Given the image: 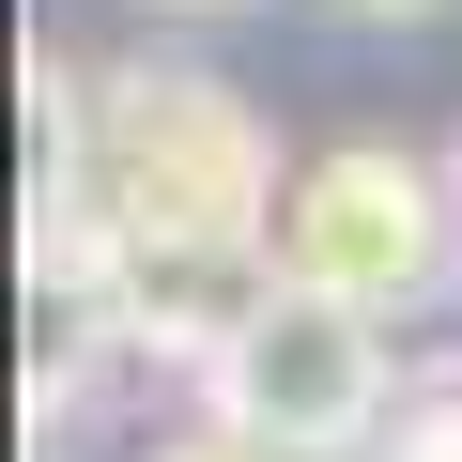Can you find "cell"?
I'll list each match as a JSON object with an SVG mask.
<instances>
[{
	"label": "cell",
	"mask_w": 462,
	"mask_h": 462,
	"mask_svg": "<svg viewBox=\"0 0 462 462\" xmlns=\"http://www.w3.org/2000/svg\"><path fill=\"white\" fill-rule=\"evenodd\" d=\"M278 139L263 108L200 62H108L93 78V231L124 263L154 247H247L278 263Z\"/></svg>",
	"instance_id": "1"
},
{
	"label": "cell",
	"mask_w": 462,
	"mask_h": 462,
	"mask_svg": "<svg viewBox=\"0 0 462 462\" xmlns=\"http://www.w3.org/2000/svg\"><path fill=\"white\" fill-rule=\"evenodd\" d=\"M385 401H401L385 324L339 309V293H293V278L231 324L216 370H200V431H247V447H278V462H370Z\"/></svg>",
	"instance_id": "2"
},
{
	"label": "cell",
	"mask_w": 462,
	"mask_h": 462,
	"mask_svg": "<svg viewBox=\"0 0 462 462\" xmlns=\"http://www.w3.org/2000/svg\"><path fill=\"white\" fill-rule=\"evenodd\" d=\"M462 263V200H447V154H385V139H339L293 170L278 200V278L293 293H339V309H416L431 278Z\"/></svg>",
	"instance_id": "3"
},
{
	"label": "cell",
	"mask_w": 462,
	"mask_h": 462,
	"mask_svg": "<svg viewBox=\"0 0 462 462\" xmlns=\"http://www.w3.org/2000/svg\"><path fill=\"white\" fill-rule=\"evenodd\" d=\"M16 154H32V170H16V216H32V231H78V216H93V78H78L62 47L16 62Z\"/></svg>",
	"instance_id": "4"
},
{
	"label": "cell",
	"mask_w": 462,
	"mask_h": 462,
	"mask_svg": "<svg viewBox=\"0 0 462 462\" xmlns=\"http://www.w3.org/2000/svg\"><path fill=\"white\" fill-rule=\"evenodd\" d=\"M370 462H462V370L401 385V401H385V431H370Z\"/></svg>",
	"instance_id": "5"
},
{
	"label": "cell",
	"mask_w": 462,
	"mask_h": 462,
	"mask_svg": "<svg viewBox=\"0 0 462 462\" xmlns=\"http://www.w3.org/2000/svg\"><path fill=\"white\" fill-rule=\"evenodd\" d=\"M139 462H278V447H247V431H170V447H139Z\"/></svg>",
	"instance_id": "6"
},
{
	"label": "cell",
	"mask_w": 462,
	"mask_h": 462,
	"mask_svg": "<svg viewBox=\"0 0 462 462\" xmlns=\"http://www.w3.org/2000/svg\"><path fill=\"white\" fill-rule=\"evenodd\" d=\"M339 16H431V0H339Z\"/></svg>",
	"instance_id": "7"
},
{
	"label": "cell",
	"mask_w": 462,
	"mask_h": 462,
	"mask_svg": "<svg viewBox=\"0 0 462 462\" xmlns=\"http://www.w3.org/2000/svg\"><path fill=\"white\" fill-rule=\"evenodd\" d=\"M447 200H462V139H447Z\"/></svg>",
	"instance_id": "8"
}]
</instances>
